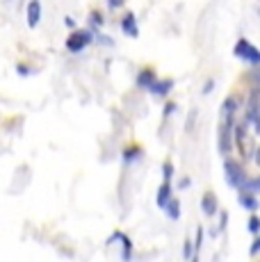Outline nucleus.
Instances as JSON below:
<instances>
[{"label": "nucleus", "instance_id": "obj_21", "mask_svg": "<svg viewBox=\"0 0 260 262\" xmlns=\"http://www.w3.org/2000/svg\"><path fill=\"white\" fill-rule=\"evenodd\" d=\"M197 117H199V112H197V110H192V112H189V117H187V123H185V133H192V130H194V125H197Z\"/></svg>", "mask_w": 260, "mask_h": 262}, {"label": "nucleus", "instance_id": "obj_1", "mask_svg": "<svg viewBox=\"0 0 260 262\" xmlns=\"http://www.w3.org/2000/svg\"><path fill=\"white\" fill-rule=\"evenodd\" d=\"M224 173H226V183L237 191L244 189V185L251 178V176L247 173V169H244V164L235 158H224Z\"/></svg>", "mask_w": 260, "mask_h": 262}, {"label": "nucleus", "instance_id": "obj_28", "mask_svg": "<svg viewBox=\"0 0 260 262\" xmlns=\"http://www.w3.org/2000/svg\"><path fill=\"white\" fill-rule=\"evenodd\" d=\"M251 162H253V164H258V167H260V144L256 146V148H253V153H251Z\"/></svg>", "mask_w": 260, "mask_h": 262}, {"label": "nucleus", "instance_id": "obj_30", "mask_svg": "<svg viewBox=\"0 0 260 262\" xmlns=\"http://www.w3.org/2000/svg\"><path fill=\"white\" fill-rule=\"evenodd\" d=\"M16 71L21 73V75H30V67H28V64H18Z\"/></svg>", "mask_w": 260, "mask_h": 262}, {"label": "nucleus", "instance_id": "obj_36", "mask_svg": "<svg viewBox=\"0 0 260 262\" xmlns=\"http://www.w3.org/2000/svg\"><path fill=\"white\" fill-rule=\"evenodd\" d=\"M258 16H260V9H258Z\"/></svg>", "mask_w": 260, "mask_h": 262}, {"label": "nucleus", "instance_id": "obj_27", "mask_svg": "<svg viewBox=\"0 0 260 262\" xmlns=\"http://www.w3.org/2000/svg\"><path fill=\"white\" fill-rule=\"evenodd\" d=\"M105 3H107L110 9H121L126 5V0H105Z\"/></svg>", "mask_w": 260, "mask_h": 262}, {"label": "nucleus", "instance_id": "obj_34", "mask_svg": "<svg viewBox=\"0 0 260 262\" xmlns=\"http://www.w3.org/2000/svg\"><path fill=\"white\" fill-rule=\"evenodd\" d=\"M189 262H199V253H197V255H194V258H192V260H189Z\"/></svg>", "mask_w": 260, "mask_h": 262}, {"label": "nucleus", "instance_id": "obj_20", "mask_svg": "<svg viewBox=\"0 0 260 262\" xmlns=\"http://www.w3.org/2000/svg\"><path fill=\"white\" fill-rule=\"evenodd\" d=\"M247 230L256 237V235H260V216L256 212L249 214V221H247Z\"/></svg>", "mask_w": 260, "mask_h": 262}, {"label": "nucleus", "instance_id": "obj_14", "mask_svg": "<svg viewBox=\"0 0 260 262\" xmlns=\"http://www.w3.org/2000/svg\"><path fill=\"white\" fill-rule=\"evenodd\" d=\"M244 82L249 87H260V67H249L244 71Z\"/></svg>", "mask_w": 260, "mask_h": 262}, {"label": "nucleus", "instance_id": "obj_5", "mask_svg": "<svg viewBox=\"0 0 260 262\" xmlns=\"http://www.w3.org/2000/svg\"><path fill=\"white\" fill-rule=\"evenodd\" d=\"M240 107H244V100L240 98V96H226L222 103V107H219V114H222V121H228V119H237V112Z\"/></svg>", "mask_w": 260, "mask_h": 262}, {"label": "nucleus", "instance_id": "obj_19", "mask_svg": "<svg viewBox=\"0 0 260 262\" xmlns=\"http://www.w3.org/2000/svg\"><path fill=\"white\" fill-rule=\"evenodd\" d=\"M197 253H199V251H197V244H194L192 239H185V242H183V260L189 262Z\"/></svg>", "mask_w": 260, "mask_h": 262}, {"label": "nucleus", "instance_id": "obj_18", "mask_svg": "<svg viewBox=\"0 0 260 262\" xmlns=\"http://www.w3.org/2000/svg\"><path fill=\"white\" fill-rule=\"evenodd\" d=\"M164 212L169 214V219L178 221V219H181V203H178L176 199H171V201L167 203V208H164Z\"/></svg>", "mask_w": 260, "mask_h": 262}, {"label": "nucleus", "instance_id": "obj_35", "mask_svg": "<svg viewBox=\"0 0 260 262\" xmlns=\"http://www.w3.org/2000/svg\"><path fill=\"white\" fill-rule=\"evenodd\" d=\"M5 3H12V0H5Z\"/></svg>", "mask_w": 260, "mask_h": 262}, {"label": "nucleus", "instance_id": "obj_7", "mask_svg": "<svg viewBox=\"0 0 260 262\" xmlns=\"http://www.w3.org/2000/svg\"><path fill=\"white\" fill-rule=\"evenodd\" d=\"M237 203L242 205L247 212H258V208H260V201H258L256 191H247V189L237 191Z\"/></svg>", "mask_w": 260, "mask_h": 262}, {"label": "nucleus", "instance_id": "obj_31", "mask_svg": "<svg viewBox=\"0 0 260 262\" xmlns=\"http://www.w3.org/2000/svg\"><path fill=\"white\" fill-rule=\"evenodd\" d=\"M98 41H101V43H105V46H112V39H107V37H98Z\"/></svg>", "mask_w": 260, "mask_h": 262}, {"label": "nucleus", "instance_id": "obj_8", "mask_svg": "<svg viewBox=\"0 0 260 262\" xmlns=\"http://www.w3.org/2000/svg\"><path fill=\"white\" fill-rule=\"evenodd\" d=\"M26 21H28L30 30H34L39 25V21H41V0H30V3H28Z\"/></svg>", "mask_w": 260, "mask_h": 262}, {"label": "nucleus", "instance_id": "obj_33", "mask_svg": "<svg viewBox=\"0 0 260 262\" xmlns=\"http://www.w3.org/2000/svg\"><path fill=\"white\" fill-rule=\"evenodd\" d=\"M189 187V180L185 178V180H181V189H187Z\"/></svg>", "mask_w": 260, "mask_h": 262}, {"label": "nucleus", "instance_id": "obj_13", "mask_svg": "<svg viewBox=\"0 0 260 262\" xmlns=\"http://www.w3.org/2000/svg\"><path fill=\"white\" fill-rule=\"evenodd\" d=\"M242 110H244V119H247L249 128L260 137V112L258 110H251V107H242Z\"/></svg>", "mask_w": 260, "mask_h": 262}, {"label": "nucleus", "instance_id": "obj_15", "mask_svg": "<svg viewBox=\"0 0 260 262\" xmlns=\"http://www.w3.org/2000/svg\"><path fill=\"white\" fill-rule=\"evenodd\" d=\"M139 158H142V148H139V146L130 144L128 148H123V162H126V164H133V162H137Z\"/></svg>", "mask_w": 260, "mask_h": 262}, {"label": "nucleus", "instance_id": "obj_3", "mask_svg": "<svg viewBox=\"0 0 260 262\" xmlns=\"http://www.w3.org/2000/svg\"><path fill=\"white\" fill-rule=\"evenodd\" d=\"M233 55L237 59H242V62H247L249 67H260V48L253 46L249 39H237L233 46Z\"/></svg>", "mask_w": 260, "mask_h": 262}, {"label": "nucleus", "instance_id": "obj_10", "mask_svg": "<svg viewBox=\"0 0 260 262\" xmlns=\"http://www.w3.org/2000/svg\"><path fill=\"white\" fill-rule=\"evenodd\" d=\"M174 189H171V180H162V185L158 187V196H156V203H158V208L160 210H164L167 208V203L174 199Z\"/></svg>", "mask_w": 260, "mask_h": 262}, {"label": "nucleus", "instance_id": "obj_29", "mask_svg": "<svg viewBox=\"0 0 260 262\" xmlns=\"http://www.w3.org/2000/svg\"><path fill=\"white\" fill-rule=\"evenodd\" d=\"M212 89H214V80L210 78V80H206V84H203V94H212Z\"/></svg>", "mask_w": 260, "mask_h": 262}, {"label": "nucleus", "instance_id": "obj_32", "mask_svg": "<svg viewBox=\"0 0 260 262\" xmlns=\"http://www.w3.org/2000/svg\"><path fill=\"white\" fill-rule=\"evenodd\" d=\"M64 23H67V28H76V21H73L71 16H67V18H64Z\"/></svg>", "mask_w": 260, "mask_h": 262}, {"label": "nucleus", "instance_id": "obj_26", "mask_svg": "<svg viewBox=\"0 0 260 262\" xmlns=\"http://www.w3.org/2000/svg\"><path fill=\"white\" fill-rule=\"evenodd\" d=\"M203 237H206V230H203L201 226H199V228H197V239H194V244H197V251H199V253H201V244H203Z\"/></svg>", "mask_w": 260, "mask_h": 262}, {"label": "nucleus", "instance_id": "obj_11", "mask_svg": "<svg viewBox=\"0 0 260 262\" xmlns=\"http://www.w3.org/2000/svg\"><path fill=\"white\" fill-rule=\"evenodd\" d=\"M201 210L206 216H214L219 210V203H217V196L212 194V191H206V194L201 196Z\"/></svg>", "mask_w": 260, "mask_h": 262}, {"label": "nucleus", "instance_id": "obj_6", "mask_svg": "<svg viewBox=\"0 0 260 262\" xmlns=\"http://www.w3.org/2000/svg\"><path fill=\"white\" fill-rule=\"evenodd\" d=\"M158 80H160V78H158L156 69H153V67H144L142 71L137 73V78H135V84H137L142 92H151L153 84H156Z\"/></svg>", "mask_w": 260, "mask_h": 262}, {"label": "nucleus", "instance_id": "obj_23", "mask_svg": "<svg viewBox=\"0 0 260 262\" xmlns=\"http://www.w3.org/2000/svg\"><path fill=\"white\" fill-rule=\"evenodd\" d=\"M258 253H260V235H256L251 242V246H249V255H251V258H256Z\"/></svg>", "mask_w": 260, "mask_h": 262}, {"label": "nucleus", "instance_id": "obj_2", "mask_svg": "<svg viewBox=\"0 0 260 262\" xmlns=\"http://www.w3.org/2000/svg\"><path fill=\"white\" fill-rule=\"evenodd\" d=\"M235 123H237V119H228V121H222V123H219L217 148L224 158H231V153L235 148Z\"/></svg>", "mask_w": 260, "mask_h": 262}, {"label": "nucleus", "instance_id": "obj_22", "mask_svg": "<svg viewBox=\"0 0 260 262\" xmlns=\"http://www.w3.org/2000/svg\"><path fill=\"white\" fill-rule=\"evenodd\" d=\"M244 189H247V191H256V194H260V176H256V178H249V183L244 185Z\"/></svg>", "mask_w": 260, "mask_h": 262}, {"label": "nucleus", "instance_id": "obj_25", "mask_svg": "<svg viewBox=\"0 0 260 262\" xmlns=\"http://www.w3.org/2000/svg\"><path fill=\"white\" fill-rule=\"evenodd\" d=\"M162 176H164V180H171L174 178V164L171 162H164L162 164Z\"/></svg>", "mask_w": 260, "mask_h": 262}, {"label": "nucleus", "instance_id": "obj_4", "mask_svg": "<svg viewBox=\"0 0 260 262\" xmlns=\"http://www.w3.org/2000/svg\"><path fill=\"white\" fill-rule=\"evenodd\" d=\"M94 30H73L67 37V50L69 53H82L89 43L94 41Z\"/></svg>", "mask_w": 260, "mask_h": 262}, {"label": "nucleus", "instance_id": "obj_24", "mask_svg": "<svg viewBox=\"0 0 260 262\" xmlns=\"http://www.w3.org/2000/svg\"><path fill=\"white\" fill-rule=\"evenodd\" d=\"M176 112V103H174V100H169V103H164V110H162V117L164 119H169L171 117V114Z\"/></svg>", "mask_w": 260, "mask_h": 262}, {"label": "nucleus", "instance_id": "obj_16", "mask_svg": "<svg viewBox=\"0 0 260 262\" xmlns=\"http://www.w3.org/2000/svg\"><path fill=\"white\" fill-rule=\"evenodd\" d=\"M119 242H121V244H123L121 260H123V262H130V260H133V242H130V237H128L126 233H121V235H119Z\"/></svg>", "mask_w": 260, "mask_h": 262}, {"label": "nucleus", "instance_id": "obj_9", "mask_svg": "<svg viewBox=\"0 0 260 262\" xmlns=\"http://www.w3.org/2000/svg\"><path fill=\"white\" fill-rule=\"evenodd\" d=\"M121 32L126 34V37H130V39H137V37H139V25H137V16H135L133 12L123 14V18H121Z\"/></svg>", "mask_w": 260, "mask_h": 262}, {"label": "nucleus", "instance_id": "obj_17", "mask_svg": "<svg viewBox=\"0 0 260 262\" xmlns=\"http://www.w3.org/2000/svg\"><path fill=\"white\" fill-rule=\"evenodd\" d=\"M103 23H105L103 14L98 12V9H94V12L89 14V30H94V34H98V30L103 28Z\"/></svg>", "mask_w": 260, "mask_h": 262}, {"label": "nucleus", "instance_id": "obj_12", "mask_svg": "<svg viewBox=\"0 0 260 262\" xmlns=\"http://www.w3.org/2000/svg\"><path fill=\"white\" fill-rule=\"evenodd\" d=\"M174 78H164V80H158L156 84H153V89L148 94H153V96H158V98H164V96H169L171 94V89H174Z\"/></svg>", "mask_w": 260, "mask_h": 262}]
</instances>
